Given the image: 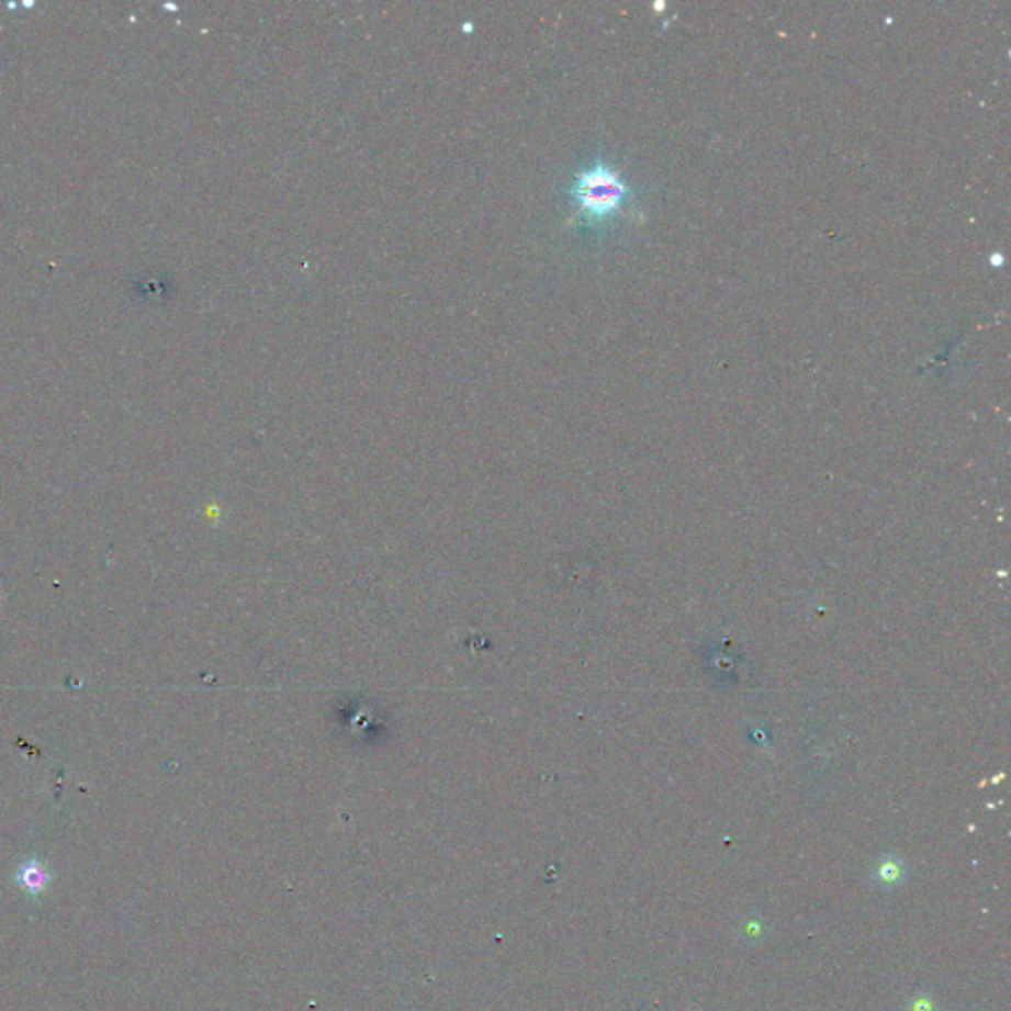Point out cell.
I'll list each match as a JSON object with an SVG mask.
<instances>
[{
  "label": "cell",
  "mask_w": 1011,
  "mask_h": 1011,
  "mask_svg": "<svg viewBox=\"0 0 1011 1011\" xmlns=\"http://www.w3.org/2000/svg\"><path fill=\"white\" fill-rule=\"evenodd\" d=\"M19 881L24 889H29L30 894H38V891L46 889V872H44V867H38L32 862V864L22 867Z\"/></svg>",
  "instance_id": "obj_3"
},
{
  "label": "cell",
  "mask_w": 1011,
  "mask_h": 1011,
  "mask_svg": "<svg viewBox=\"0 0 1011 1011\" xmlns=\"http://www.w3.org/2000/svg\"><path fill=\"white\" fill-rule=\"evenodd\" d=\"M903 865L897 860H884L875 869V879L881 887H891V885L903 884Z\"/></svg>",
  "instance_id": "obj_2"
},
{
  "label": "cell",
  "mask_w": 1011,
  "mask_h": 1011,
  "mask_svg": "<svg viewBox=\"0 0 1011 1011\" xmlns=\"http://www.w3.org/2000/svg\"><path fill=\"white\" fill-rule=\"evenodd\" d=\"M990 263H992L993 267H1002L1003 266L1002 254H992V257H990Z\"/></svg>",
  "instance_id": "obj_4"
},
{
  "label": "cell",
  "mask_w": 1011,
  "mask_h": 1011,
  "mask_svg": "<svg viewBox=\"0 0 1011 1011\" xmlns=\"http://www.w3.org/2000/svg\"><path fill=\"white\" fill-rule=\"evenodd\" d=\"M914 1011H933V1008H931V1003L923 1000V1002L914 1003Z\"/></svg>",
  "instance_id": "obj_5"
},
{
  "label": "cell",
  "mask_w": 1011,
  "mask_h": 1011,
  "mask_svg": "<svg viewBox=\"0 0 1011 1011\" xmlns=\"http://www.w3.org/2000/svg\"><path fill=\"white\" fill-rule=\"evenodd\" d=\"M568 196L575 206L573 220H580L589 229H600L630 202L632 188L619 170L597 157L573 175Z\"/></svg>",
  "instance_id": "obj_1"
}]
</instances>
